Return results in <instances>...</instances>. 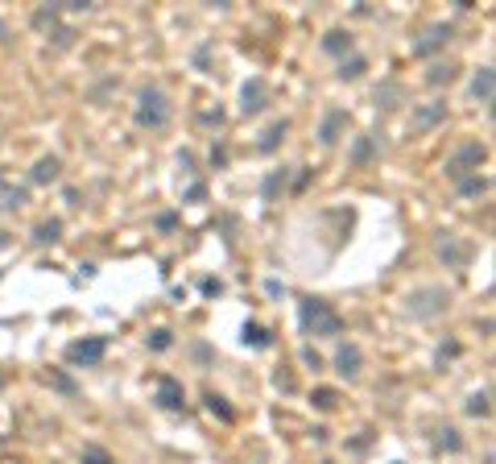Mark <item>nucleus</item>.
Here are the masks:
<instances>
[{
	"label": "nucleus",
	"mask_w": 496,
	"mask_h": 464,
	"mask_svg": "<svg viewBox=\"0 0 496 464\" xmlns=\"http://www.w3.org/2000/svg\"><path fill=\"white\" fill-rule=\"evenodd\" d=\"M302 323L314 336H339L343 332V319L335 315L327 303H319V298H302Z\"/></svg>",
	"instance_id": "obj_1"
},
{
	"label": "nucleus",
	"mask_w": 496,
	"mask_h": 464,
	"mask_svg": "<svg viewBox=\"0 0 496 464\" xmlns=\"http://www.w3.org/2000/svg\"><path fill=\"white\" fill-rule=\"evenodd\" d=\"M170 121V99H165L162 87H145L141 92V104H137V124L145 129H162Z\"/></svg>",
	"instance_id": "obj_2"
},
{
	"label": "nucleus",
	"mask_w": 496,
	"mask_h": 464,
	"mask_svg": "<svg viewBox=\"0 0 496 464\" xmlns=\"http://www.w3.org/2000/svg\"><path fill=\"white\" fill-rule=\"evenodd\" d=\"M447 291H439V286H430V291H418V294H409V311L418 319H430V315H439V311H447Z\"/></svg>",
	"instance_id": "obj_3"
},
{
	"label": "nucleus",
	"mask_w": 496,
	"mask_h": 464,
	"mask_svg": "<svg viewBox=\"0 0 496 464\" xmlns=\"http://www.w3.org/2000/svg\"><path fill=\"white\" fill-rule=\"evenodd\" d=\"M484 158H488V149L480 146V141H468V146H463V149H459V153H455V158L447 162V174H451V178H463V174H468V166H480Z\"/></svg>",
	"instance_id": "obj_4"
},
{
	"label": "nucleus",
	"mask_w": 496,
	"mask_h": 464,
	"mask_svg": "<svg viewBox=\"0 0 496 464\" xmlns=\"http://www.w3.org/2000/svg\"><path fill=\"white\" fill-rule=\"evenodd\" d=\"M451 42V25H434L430 33H426L422 42H414V58H426V54H434V50H443Z\"/></svg>",
	"instance_id": "obj_5"
},
{
	"label": "nucleus",
	"mask_w": 496,
	"mask_h": 464,
	"mask_svg": "<svg viewBox=\"0 0 496 464\" xmlns=\"http://www.w3.org/2000/svg\"><path fill=\"white\" fill-rule=\"evenodd\" d=\"M104 336H92V340H79V344H71V361H79V365H95L99 357H104Z\"/></svg>",
	"instance_id": "obj_6"
},
{
	"label": "nucleus",
	"mask_w": 496,
	"mask_h": 464,
	"mask_svg": "<svg viewBox=\"0 0 496 464\" xmlns=\"http://www.w3.org/2000/svg\"><path fill=\"white\" fill-rule=\"evenodd\" d=\"M158 402H162L165 411H182V406H187V394H182V386H178L174 377H162V382H158Z\"/></svg>",
	"instance_id": "obj_7"
},
{
	"label": "nucleus",
	"mask_w": 496,
	"mask_h": 464,
	"mask_svg": "<svg viewBox=\"0 0 496 464\" xmlns=\"http://www.w3.org/2000/svg\"><path fill=\"white\" fill-rule=\"evenodd\" d=\"M244 104H240V108H244V112H260V108H265V99H269V87H265V79H248V83H244Z\"/></svg>",
	"instance_id": "obj_8"
},
{
	"label": "nucleus",
	"mask_w": 496,
	"mask_h": 464,
	"mask_svg": "<svg viewBox=\"0 0 496 464\" xmlns=\"http://www.w3.org/2000/svg\"><path fill=\"white\" fill-rule=\"evenodd\" d=\"M335 365H339V373H343V377H356V373H360V348H356V344H339Z\"/></svg>",
	"instance_id": "obj_9"
},
{
	"label": "nucleus",
	"mask_w": 496,
	"mask_h": 464,
	"mask_svg": "<svg viewBox=\"0 0 496 464\" xmlns=\"http://www.w3.org/2000/svg\"><path fill=\"white\" fill-rule=\"evenodd\" d=\"M443 117H447V104H426V108L414 112V129H430V124H439Z\"/></svg>",
	"instance_id": "obj_10"
},
{
	"label": "nucleus",
	"mask_w": 496,
	"mask_h": 464,
	"mask_svg": "<svg viewBox=\"0 0 496 464\" xmlns=\"http://www.w3.org/2000/svg\"><path fill=\"white\" fill-rule=\"evenodd\" d=\"M343 124H348V112H339V108H335V112H327V121H323V133H319V141H323V146H331V141L339 137V129H343Z\"/></svg>",
	"instance_id": "obj_11"
},
{
	"label": "nucleus",
	"mask_w": 496,
	"mask_h": 464,
	"mask_svg": "<svg viewBox=\"0 0 496 464\" xmlns=\"http://www.w3.org/2000/svg\"><path fill=\"white\" fill-rule=\"evenodd\" d=\"M472 92L480 104H492V67H480V75H475V83H472Z\"/></svg>",
	"instance_id": "obj_12"
},
{
	"label": "nucleus",
	"mask_w": 496,
	"mask_h": 464,
	"mask_svg": "<svg viewBox=\"0 0 496 464\" xmlns=\"http://www.w3.org/2000/svg\"><path fill=\"white\" fill-rule=\"evenodd\" d=\"M58 171H62V162H58V158H42V162L33 166V183H54Z\"/></svg>",
	"instance_id": "obj_13"
},
{
	"label": "nucleus",
	"mask_w": 496,
	"mask_h": 464,
	"mask_svg": "<svg viewBox=\"0 0 496 464\" xmlns=\"http://www.w3.org/2000/svg\"><path fill=\"white\" fill-rule=\"evenodd\" d=\"M285 129H290V124H285V121L269 124V133L260 137V153H273V149H277V141H282V137H285Z\"/></svg>",
	"instance_id": "obj_14"
},
{
	"label": "nucleus",
	"mask_w": 496,
	"mask_h": 464,
	"mask_svg": "<svg viewBox=\"0 0 496 464\" xmlns=\"http://www.w3.org/2000/svg\"><path fill=\"white\" fill-rule=\"evenodd\" d=\"M323 50H327V54H343V50H352V38L335 29V33H327V42H323Z\"/></svg>",
	"instance_id": "obj_15"
},
{
	"label": "nucleus",
	"mask_w": 496,
	"mask_h": 464,
	"mask_svg": "<svg viewBox=\"0 0 496 464\" xmlns=\"http://www.w3.org/2000/svg\"><path fill=\"white\" fill-rule=\"evenodd\" d=\"M244 340L257 344V348H265V344H269V332H265L260 323H244Z\"/></svg>",
	"instance_id": "obj_16"
},
{
	"label": "nucleus",
	"mask_w": 496,
	"mask_h": 464,
	"mask_svg": "<svg viewBox=\"0 0 496 464\" xmlns=\"http://www.w3.org/2000/svg\"><path fill=\"white\" fill-rule=\"evenodd\" d=\"M58 232H62V224H58V220H50V224H42V228H38V241H42V244H50V241H58Z\"/></svg>",
	"instance_id": "obj_17"
},
{
	"label": "nucleus",
	"mask_w": 496,
	"mask_h": 464,
	"mask_svg": "<svg viewBox=\"0 0 496 464\" xmlns=\"http://www.w3.org/2000/svg\"><path fill=\"white\" fill-rule=\"evenodd\" d=\"M335 402H339V394L335 390H314V406H319V411H331Z\"/></svg>",
	"instance_id": "obj_18"
},
{
	"label": "nucleus",
	"mask_w": 496,
	"mask_h": 464,
	"mask_svg": "<svg viewBox=\"0 0 496 464\" xmlns=\"http://www.w3.org/2000/svg\"><path fill=\"white\" fill-rule=\"evenodd\" d=\"M83 464H112V456L104 448H83Z\"/></svg>",
	"instance_id": "obj_19"
},
{
	"label": "nucleus",
	"mask_w": 496,
	"mask_h": 464,
	"mask_svg": "<svg viewBox=\"0 0 496 464\" xmlns=\"http://www.w3.org/2000/svg\"><path fill=\"white\" fill-rule=\"evenodd\" d=\"M360 71H364V58H352V63L343 58V67H339V79H356Z\"/></svg>",
	"instance_id": "obj_20"
},
{
	"label": "nucleus",
	"mask_w": 496,
	"mask_h": 464,
	"mask_svg": "<svg viewBox=\"0 0 496 464\" xmlns=\"http://www.w3.org/2000/svg\"><path fill=\"white\" fill-rule=\"evenodd\" d=\"M451 75H455V67H451V63H447V67H434V71L426 75V79H430V83L439 87V83H451Z\"/></svg>",
	"instance_id": "obj_21"
},
{
	"label": "nucleus",
	"mask_w": 496,
	"mask_h": 464,
	"mask_svg": "<svg viewBox=\"0 0 496 464\" xmlns=\"http://www.w3.org/2000/svg\"><path fill=\"white\" fill-rule=\"evenodd\" d=\"M484 187H488L484 178H463V183H459V191H463V195H480Z\"/></svg>",
	"instance_id": "obj_22"
},
{
	"label": "nucleus",
	"mask_w": 496,
	"mask_h": 464,
	"mask_svg": "<svg viewBox=\"0 0 496 464\" xmlns=\"http://www.w3.org/2000/svg\"><path fill=\"white\" fill-rule=\"evenodd\" d=\"M468 415H488V394H475L468 402Z\"/></svg>",
	"instance_id": "obj_23"
},
{
	"label": "nucleus",
	"mask_w": 496,
	"mask_h": 464,
	"mask_svg": "<svg viewBox=\"0 0 496 464\" xmlns=\"http://www.w3.org/2000/svg\"><path fill=\"white\" fill-rule=\"evenodd\" d=\"M356 166H364V162H368V158H373V141H368V137H364V141H360V146H356Z\"/></svg>",
	"instance_id": "obj_24"
},
{
	"label": "nucleus",
	"mask_w": 496,
	"mask_h": 464,
	"mask_svg": "<svg viewBox=\"0 0 496 464\" xmlns=\"http://www.w3.org/2000/svg\"><path fill=\"white\" fill-rule=\"evenodd\" d=\"M207 406H211V415H219V419H232V411L224 406V398H215V394H207Z\"/></svg>",
	"instance_id": "obj_25"
},
{
	"label": "nucleus",
	"mask_w": 496,
	"mask_h": 464,
	"mask_svg": "<svg viewBox=\"0 0 496 464\" xmlns=\"http://www.w3.org/2000/svg\"><path fill=\"white\" fill-rule=\"evenodd\" d=\"M149 348H158V352H162V348H170V332H165V328H158V332L149 336Z\"/></svg>",
	"instance_id": "obj_26"
},
{
	"label": "nucleus",
	"mask_w": 496,
	"mask_h": 464,
	"mask_svg": "<svg viewBox=\"0 0 496 464\" xmlns=\"http://www.w3.org/2000/svg\"><path fill=\"white\" fill-rule=\"evenodd\" d=\"M443 448H451V452H455V448H459V431H455V427H447V431H443Z\"/></svg>",
	"instance_id": "obj_27"
},
{
	"label": "nucleus",
	"mask_w": 496,
	"mask_h": 464,
	"mask_svg": "<svg viewBox=\"0 0 496 464\" xmlns=\"http://www.w3.org/2000/svg\"><path fill=\"white\" fill-rule=\"evenodd\" d=\"M282 183H285V174H273V178L265 183V199H273V195H277V187H282Z\"/></svg>",
	"instance_id": "obj_28"
},
{
	"label": "nucleus",
	"mask_w": 496,
	"mask_h": 464,
	"mask_svg": "<svg viewBox=\"0 0 496 464\" xmlns=\"http://www.w3.org/2000/svg\"><path fill=\"white\" fill-rule=\"evenodd\" d=\"M302 361H307L310 369H323V357H319L314 348H302Z\"/></svg>",
	"instance_id": "obj_29"
},
{
	"label": "nucleus",
	"mask_w": 496,
	"mask_h": 464,
	"mask_svg": "<svg viewBox=\"0 0 496 464\" xmlns=\"http://www.w3.org/2000/svg\"><path fill=\"white\" fill-rule=\"evenodd\" d=\"M443 257H447V261H455V266H459V261H463V257H468V253H463V249H459V244H451V249H443Z\"/></svg>",
	"instance_id": "obj_30"
},
{
	"label": "nucleus",
	"mask_w": 496,
	"mask_h": 464,
	"mask_svg": "<svg viewBox=\"0 0 496 464\" xmlns=\"http://www.w3.org/2000/svg\"><path fill=\"white\" fill-rule=\"evenodd\" d=\"M17 203H25V191H9L4 195V207H17Z\"/></svg>",
	"instance_id": "obj_31"
},
{
	"label": "nucleus",
	"mask_w": 496,
	"mask_h": 464,
	"mask_svg": "<svg viewBox=\"0 0 496 464\" xmlns=\"http://www.w3.org/2000/svg\"><path fill=\"white\" fill-rule=\"evenodd\" d=\"M0 386H4V377H0Z\"/></svg>",
	"instance_id": "obj_32"
}]
</instances>
